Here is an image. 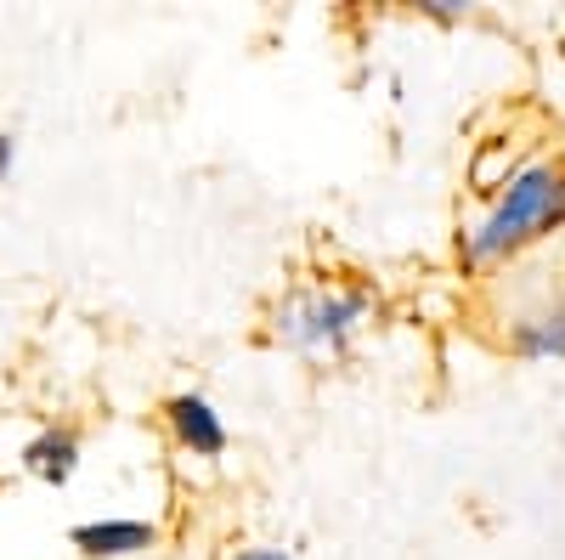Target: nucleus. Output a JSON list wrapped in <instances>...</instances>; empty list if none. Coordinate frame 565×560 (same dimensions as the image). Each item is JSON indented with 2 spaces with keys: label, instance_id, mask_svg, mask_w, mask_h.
Wrapping results in <instances>:
<instances>
[{
  "label": "nucleus",
  "instance_id": "obj_1",
  "mask_svg": "<svg viewBox=\"0 0 565 560\" xmlns=\"http://www.w3.org/2000/svg\"><path fill=\"white\" fill-rule=\"evenodd\" d=\"M565 226V159H532L521 170H509L498 181V193L476 226H463V261L469 266H492L521 255L526 244L548 239Z\"/></svg>",
  "mask_w": 565,
  "mask_h": 560
},
{
  "label": "nucleus",
  "instance_id": "obj_2",
  "mask_svg": "<svg viewBox=\"0 0 565 560\" xmlns=\"http://www.w3.org/2000/svg\"><path fill=\"white\" fill-rule=\"evenodd\" d=\"M373 311V295L356 284H322V289H300L277 306V340H289L306 357H334L351 346V335L362 329V317Z\"/></svg>",
  "mask_w": 565,
  "mask_h": 560
},
{
  "label": "nucleus",
  "instance_id": "obj_3",
  "mask_svg": "<svg viewBox=\"0 0 565 560\" xmlns=\"http://www.w3.org/2000/svg\"><path fill=\"white\" fill-rule=\"evenodd\" d=\"M164 419H170L175 442H181L186 453H193V458H221V453H226V419L215 413V402H210V397L181 391V397H170V402H164Z\"/></svg>",
  "mask_w": 565,
  "mask_h": 560
},
{
  "label": "nucleus",
  "instance_id": "obj_4",
  "mask_svg": "<svg viewBox=\"0 0 565 560\" xmlns=\"http://www.w3.org/2000/svg\"><path fill=\"white\" fill-rule=\"evenodd\" d=\"M159 527L153 521H125V516H108V521H79L68 532V543L85 554V560H125V554H141L153 549Z\"/></svg>",
  "mask_w": 565,
  "mask_h": 560
},
{
  "label": "nucleus",
  "instance_id": "obj_5",
  "mask_svg": "<svg viewBox=\"0 0 565 560\" xmlns=\"http://www.w3.org/2000/svg\"><path fill=\"white\" fill-rule=\"evenodd\" d=\"M509 346L521 357H565V295H543L537 306L514 311Z\"/></svg>",
  "mask_w": 565,
  "mask_h": 560
},
{
  "label": "nucleus",
  "instance_id": "obj_6",
  "mask_svg": "<svg viewBox=\"0 0 565 560\" xmlns=\"http://www.w3.org/2000/svg\"><path fill=\"white\" fill-rule=\"evenodd\" d=\"M23 471L40 476V482H52V487L74 482V471H79V436L74 431H40L23 447Z\"/></svg>",
  "mask_w": 565,
  "mask_h": 560
},
{
  "label": "nucleus",
  "instance_id": "obj_7",
  "mask_svg": "<svg viewBox=\"0 0 565 560\" xmlns=\"http://www.w3.org/2000/svg\"><path fill=\"white\" fill-rule=\"evenodd\" d=\"M12 165H18V136H0V181H7Z\"/></svg>",
  "mask_w": 565,
  "mask_h": 560
},
{
  "label": "nucleus",
  "instance_id": "obj_8",
  "mask_svg": "<svg viewBox=\"0 0 565 560\" xmlns=\"http://www.w3.org/2000/svg\"><path fill=\"white\" fill-rule=\"evenodd\" d=\"M232 560H289V554H282V549H238Z\"/></svg>",
  "mask_w": 565,
  "mask_h": 560
}]
</instances>
